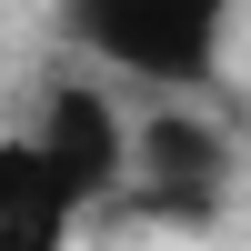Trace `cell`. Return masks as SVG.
Masks as SVG:
<instances>
[{
    "label": "cell",
    "instance_id": "cell-1",
    "mask_svg": "<svg viewBox=\"0 0 251 251\" xmlns=\"http://www.w3.org/2000/svg\"><path fill=\"white\" fill-rule=\"evenodd\" d=\"M241 0H60V30L141 91H201L221 71V20Z\"/></svg>",
    "mask_w": 251,
    "mask_h": 251
},
{
    "label": "cell",
    "instance_id": "cell-3",
    "mask_svg": "<svg viewBox=\"0 0 251 251\" xmlns=\"http://www.w3.org/2000/svg\"><path fill=\"white\" fill-rule=\"evenodd\" d=\"M20 141L50 161V181L80 201V211H91V201H111L121 171H131V111H111V91H91V80H50Z\"/></svg>",
    "mask_w": 251,
    "mask_h": 251
},
{
    "label": "cell",
    "instance_id": "cell-2",
    "mask_svg": "<svg viewBox=\"0 0 251 251\" xmlns=\"http://www.w3.org/2000/svg\"><path fill=\"white\" fill-rule=\"evenodd\" d=\"M121 191H131L151 221H211L221 201H231V141H221L201 111H141Z\"/></svg>",
    "mask_w": 251,
    "mask_h": 251
},
{
    "label": "cell",
    "instance_id": "cell-4",
    "mask_svg": "<svg viewBox=\"0 0 251 251\" xmlns=\"http://www.w3.org/2000/svg\"><path fill=\"white\" fill-rule=\"evenodd\" d=\"M80 231V201L50 181V161L30 151V141H0V251H71Z\"/></svg>",
    "mask_w": 251,
    "mask_h": 251
}]
</instances>
